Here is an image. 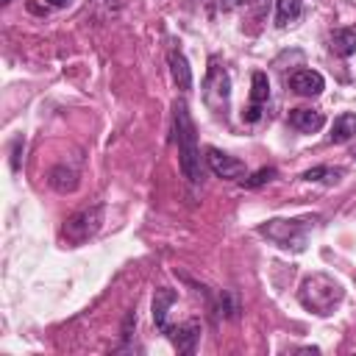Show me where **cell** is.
<instances>
[{"instance_id": "cell-10", "label": "cell", "mask_w": 356, "mask_h": 356, "mask_svg": "<svg viewBox=\"0 0 356 356\" xmlns=\"http://www.w3.org/2000/svg\"><path fill=\"white\" fill-rule=\"evenodd\" d=\"M289 125L300 134H314L325 125V117L317 108H292L289 111Z\"/></svg>"}, {"instance_id": "cell-7", "label": "cell", "mask_w": 356, "mask_h": 356, "mask_svg": "<svg viewBox=\"0 0 356 356\" xmlns=\"http://www.w3.org/2000/svg\"><path fill=\"white\" fill-rule=\"evenodd\" d=\"M167 337L172 339V345L181 353H195V345L200 339V323L197 320H186L181 325H170L167 328Z\"/></svg>"}, {"instance_id": "cell-9", "label": "cell", "mask_w": 356, "mask_h": 356, "mask_svg": "<svg viewBox=\"0 0 356 356\" xmlns=\"http://www.w3.org/2000/svg\"><path fill=\"white\" fill-rule=\"evenodd\" d=\"M175 300H178V292H175V289H167V286H159L156 295H153V323H156V328H159L161 334H167V328H170L167 312H170V306H172Z\"/></svg>"}, {"instance_id": "cell-5", "label": "cell", "mask_w": 356, "mask_h": 356, "mask_svg": "<svg viewBox=\"0 0 356 356\" xmlns=\"http://www.w3.org/2000/svg\"><path fill=\"white\" fill-rule=\"evenodd\" d=\"M228 97H231V78L217 61H211V67L206 72V81H203V100L211 111L220 114V111H225Z\"/></svg>"}, {"instance_id": "cell-6", "label": "cell", "mask_w": 356, "mask_h": 356, "mask_svg": "<svg viewBox=\"0 0 356 356\" xmlns=\"http://www.w3.org/2000/svg\"><path fill=\"white\" fill-rule=\"evenodd\" d=\"M206 161H209L211 172H214L217 178H225V181H236V178L242 181L245 172H248L245 161H239V159H234V156H228V153H222V150H217V147H209V150H206Z\"/></svg>"}, {"instance_id": "cell-19", "label": "cell", "mask_w": 356, "mask_h": 356, "mask_svg": "<svg viewBox=\"0 0 356 356\" xmlns=\"http://www.w3.org/2000/svg\"><path fill=\"white\" fill-rule=\"evenodd\" d=\"M275 178V167H261V170H256L250 178H242V186L245 189H256V186H264L267 181H273Z\"/></svg>"}, {"instance_id": "cell-3", "label": "cell", "mask_w": 356, "mask_h": 356, "mask_svg": "<svg viewBox=\"0 0 356 356\" xmlns=\"http://www.w3.org/2000/svg\"><path fill=\"white\" fill-rule=\"evenodd\" d=\"M103 225V206H86V209H78L72 211L64 225H61V239L70 245V248H78L83 242H89Z\"/></svg>"}, {"instance_id": "cell-23", "label": "cell", "mask_w": 356, "mask_h": 356, "mask_svg": "<svg viewBox=\"0 0 356 356\" xmlns=\"http://www.w3.org/2000/svg\"><path fill=\"white\" fill-rule=\"evenodd\" d=\"M239 3H245V0H220V8H222V11H231V8H236Z\"/></svg>"}, {"instance_id": "cell-16", "label": "cell", "mask_w": 356, "mask_h": 356, "mask_svg": "<svg viewBox=\"0 0 356 356\" xmlns=\"http://www.w3.org/2000/svg\"><path fill=\"white\" fill-rule=\"evenodd\" d=\"M267 97H270L267 72H253V78H250V103L261 106V103H267Z\"/></svg>"}, {"instance_id": "cell-4", "label": "cell", "mask_w": 356, "mask_h": 356, "mask_svg": "<svg viewBox=\"0 0 356 356\" xmlns=\"http://www.w3.org/2000/svg\"><path fill=\"white\" fill-rule=\"evenodd\" d=\"M312 228V220H267L264 225H259V234L273 239L278 248H292V250H303L306 248V234Z\"/></svg>"}, {"instance_id": "cell-13", "label": "cell", "mask_w": 356, "mask_h": 356, "mask_svg": "<svg viewBox=\"0 0 356 356\" xmlns=\"http://www.w3.org/2000/svg\"><path fill=\"white\" fill-rule=\"evenodd\" d=\"M170 72H172V81L181 92L192 89V70H189V61L184 58L181 50H170Z\"/></svg>"}, {"instance_id": "cell-17", "label": "cell", "mask_w": 356, "mask_h": 356, "mask_svg": "<svg viewBox=\"0 0 356 356\" xmlns=\"http://www.w3.org/2000/svg\"><path fill=\"white\" fill-rule=\"evenodd\" d=\"M342 178L339 167H312L303 172V181H323V184H337Z\"/></svg>"}, {"instance_id": "cell-11", "label": "cell", "mask_w": 356, "mask_h": 356, "mask_svg": "<svg viewBox=\"0 0 356 356\" xmlns=\"http://www.w3.org/2000/svg\"><path fill=\"white\" fill-rule=\"evenodd\" d=\"M47 184H50L56 192H61V195L75 192V189H78V172H75L72 167H67V164H58V167L50 170Z\"/></svg>"}, {"instance_id": "cell-20", "label": "cell", "mask_w": 356, "mask_h": 356, "mask_svg": "<svg viewBox=\"0 0 356 356\" xmlns=\"http://www.w3.org/2000/svg\"><path fill=\"white\" fill-rule=\"evenodd\" d=\"M259 117H261V106H256V103H250V106L242 111V120H245V122H256Z\"/></svg>"}, {"instance_id": "cell-18", "label": "cell", "mask_w": 356, "mask_h": 356, "mask_svg": "<svg viewBox=\"0 0 356 356\" xmlns=\"http://www.w3.org/2000/svg\"><path fill=\"white\" fill-rule=\"evenodd\" d=\"M217 314H220V317H228V320H236V314H239L236 298H234L231 292H225V289L217 295Z\"/></svg>"}, {"instance_id": "cell-8", "label": "cell", "mask_w": 356, "mask_h": 356, "mask_svg": "<svg viewBox=\"0 0 356 356\" xmlns=\"http://www.w3.org/2000/svg\"><path fill=\"white\" fill-rule=\"evenodd\" d=\"M289 89H292L295 95L314 97V95H320V92L325 89V81H323V75L314 72V70H298L295 75H289Z\"/></svg>"}, {"instance_id": "cell-21", "label": "cell", "mask_w": 356, "mask_h": 356, "mask_svg": "<svg viewBox=\"0 0 356 356\" xmlns=\"http://www.w3.org/2000/svg\"><path fill=\"white\" fill-rule=\"evenodd\" d=\"M19 147H22V139L17 136L14 139V153H11V170H19Z\"/></svg>"}, {"instance_id": "cell-12", "label": "cell", "mask_w": 356, "mask_h": 356, "mask_svg": "<svg viewBox=\"0 0 356 356\" xmlns=\"http://www.w3.org/2000/svg\"><path fill=\"white\" fill-rule=\"evenodd\" d=\"M328 47H331L337 56H342V58L353 56V53H356V28H337V31H331Z\"/></svg>"}, {"instance_id": "cell-24", "label": "cell", "mask_w": 356, "mask_h": 356, "mask_svg": "<svg viewBox=\"0 0 356 356\" xmlns=\"http://www.w3.org/2000/svg\"><path fill=\"white\" fill-rule=\"evenodd\" d=\"M50 6H56V8H64V6H70V0H47Z\"/></svg>"}, {"instance_id": "cell-2", "label": "cell", "mask_w": 356, "mask_h": 356, "mask_svg": "<svg viewBox=\"0 0 356 356\" xmlns=\"http://www.w3.org/2000/svg\"><path fill=\"white\" fill-rule=\"evenodd\" d=\"M345 298V286L328 275V273H312L303 278L300 289H298V300L303 309L314 312V314H331Z\"/></svg>"}, {"instance_id": "cell-15", "label": "cell", "mask_w": 356, "mask_h": 356, "mask_svg": "<svg viewBox=\"0 0 356 356\" xmlns=\"http://www.w3.org/2000/svg\"><path fill=\"white\" fill-rule=\"evenodd\" d=\"M300 11H303V0H278V6H275V22L284 28V25L295 22L300 17Z\"/></svg>"}, {"instance_id": "cell-22", "label": "cell", "mask_w": 356, "mask_h": 356, "mask_svg": "<svg viewBox=\"0 0 356 356\" xmlns=\"http://www.w3.org/2000/svg\"><path fill=\"white\" fill-rule=\"evenodd\" d=\"M245 6H250V8H253V14H264L267 0H245Z\"/></svg>"}, {"instance_id": "cell-14", "label": "cell", "mask_w": 356, "mask_h": 356, "mask_svg": "<svg viewBox=\"0 0 356 356\" xmlns=\"http://www.w3.org/2000/svg\"><path fill=\"white\" fill-rule=\"evenodd\" d=\"M353 136H356V114L345 111V114H339V117L334 120L331 134H328V142L342 145V142H348V139H353Z\"/></svg>"}, {"instance_id": "cell-1", "label": "cell", "mask_w": 356, "mask_h": 356, "mask_svg": "<svg viewBox=\"0 0 356 356\" xmlns=\"http://www.w3.org/2000/svg\"><path fill=\"white\" fill-rule=\"evenodd\" d=\"M172 134H175V142H178V156H181L184 178H189V184H200L203 170H200L197 131H195V120H192V114H189L184 100H178L172 106Z\"/></svg>"}]
</instances>
